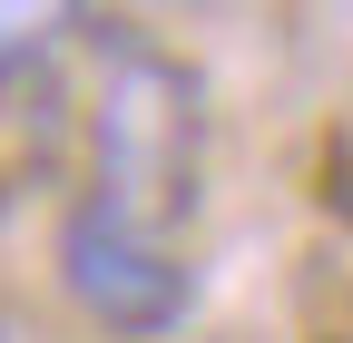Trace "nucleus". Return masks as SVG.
Instances as JSON below:
<instances>
[{
	"label": "nucleus",
	"mask_w": 353,
	"mask_h": 343,
	"mask_svg": "<svg viewBox=\"0 0 353 343\" xmlns=\"http://www.w3.org/2000/svg\"><path fill=\"white\" fill-rule=\"evenodd\" d=\"M79 196L157 236H187L206 206V89L176 50L118 20L88 39V187Z\"/></svg>",
	"instance_id": "1"
},
{
	"label": "nucleus",
	"mask_w": 353,
	"mask_h": 343,
	"mask_svg": "<svg viewBox=\"0 0 353 343\" xmlns=\"http://www.w3.org/2000/svg\"><path fill=\"white\" fill-rule=\"evenodd\" d=\"M50 275L79 304V324L108 333V343H167V333H187V314H196L187 236H157V226L118 216V206H99V196H69L59 206Z\"/></svg>",
	"instance_id": "2"
},
{
	"label": "nucleus",
	"mask_w": 353,
	"mask_h": 343,
	"mask_svg": "<svg viewBox=\"0 0 353 343\" xmlns=\"http://www.w3.org/2000/svg\"><path fill=\"white\" fill-rule=\"evenodd\" d=\"M79 30H88V0H0V79L50 69Z\"/></svg>",
	"instance_id": "3"
},
{
	"label": "nucleus",
	"mask_w": 353,
	"mask_h": 343,
	"mask_svg": "<svg viewBox=\"0 0 353 343\" xmlns=\"http://www.w3.org/2000/svg\"><path fill=\"white\" fill-rule=\"evenodd\" d=\"M334 216H343V236H353V167L334 177Z\"/></svg>",
	"instance_id": "4"
}]
</instances>
